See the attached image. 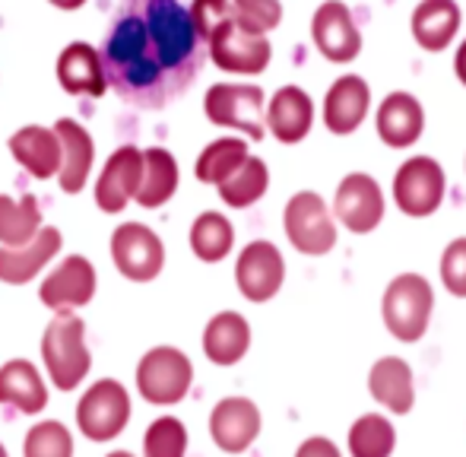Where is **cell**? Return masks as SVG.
Masks as SVG:
<instances>
[{
	"label": "cell",
	"mask_w": 466,
	"mask_h": 457,
	"mask_svg": "<svg viewBox=\"0 0 466 457\" xmlns=\"http://www.w3.org/2000/svg\"><path fill=\"white\" fill-rule=\"evenodd\" d=\"M105 83L137 108H166L207 57L181 0H124L102 38Z\"/></svg>",
	"instance_id": "obj_1"
},
{
	"label": "cell",
	"mask_w": 466,
	"mask_h": 457,
	"mask_svg": "<svg viewBox=\"0 0 466 457\" xmlns=\"http://www.w3.org/2000/svg\"><path fill=\"white\" fill-rule=\"evenodd\" d=\"M42 362L57 391H74L93 369L86 346V324L76 311H55L42 334Z\"/></svg>",
	"instance_id": "obj_2"
},
{
	"label": "cell",
	"mask_w": 466,
	"mask_h": 457,
	"mask_svg": "<svg viewBox=\"0 0 466 457\" xmlns=\"http://www.w3.org/2000/svg\"><path fill=\"white\" fill-rule=\"evenodd\" d=\"M431 311H435V289L422 273H400L387 283L380 299L384 328L393 340L419 343L429 334Z\"/></svg>",
	"instance_id": "obj_3"
},
{
	"label": "cell",
	"mask_w": 466,
	"mask_h": 457,
	"mask_svg": "<svg viewBox=\"0 0 466 457\" xmlns=\"http://www.w3.org/2000/svg\"><path fill=\"white\" fill-rule=\"evenodd\" d=\"M267 93L258 83H213L203 99V115L216 127H228L248 140L267 137Z\"/></svg>",
	"instance_id": "obj_4"
},
{
	"label": "cell",
	"mask_w": 466,
	"mask_h": 457,
	"mask_svg": "<svg viewBox=\"0 0 466 457\" xmlns=\"http://www.w3.org/2000/svg\"><path fill=\"white\" fill-rule=\"evenodd\" d=\"M393 204L412 219L435 217L448 198V175L435 156H410L393 172Z\"/></svg>",
	"instance_id": "obj_5"
},
{
	"label": "cell",
	"mask_w": 466,
	"mask_h": 457,
	"mask_svg": "<svg viewBox=\"0 0 466 457\" xmlns=\"http://www.w3.org/2000/svg\"><path fill=\"white\" fill-rule=\"evenodd\" d=\"M282 228L289 245L305 258H324L337 248V219L318 191H299L282 210Z\"/></svg>",
	"instance_id": "obj_6"
},
{
	"label": "cell",
	"mask_w": 466,
	"mask_h": 457,
	"mask_svg": "<svg viewBox=\"0 0 466 457\" xmlns=\"http://www.w3.org/2000/svg\"><path fill=\"white\" fill-rule=\"evenodd\" d=\"M207 55L222 74L235 76H258L270 67L273 45L267 36L248 32L245 25L235 23V16L222 19L207 38Z\"/></svg>",
	"instance_id": "obj_7"
},
{
	"label": "cell",
	"mask_w": 466,
	"mask_h": 457,
	"mask_svg": "<svg viewBox=\"0 0 466 457\" xmlns=\"http://www.w3.org/2000/svg\"><path fill=\"white\" fill-rule=\"evenodd\" d=\"M134 407H130V391L117 378H102L83 391L76 403V426L89 442H111L127 429Z\"/></svg>",
	"instance_id": "obj_8"
},
{
	"label": "cell",
	"mask_w": 466,
	"mask_h": 457,
	"mask_svg": "<svg viewBox=\"0 0 466 457\" xmlns=\"http://www.w3.org/2000/svg\"><path fill=\"white\" fill-rule=\"evenodd\" d=\"M194 384V365L175 346H153L137 365V391L147 403L175 407L187 397Z\"/></svg>",
	"instance_id": "obj_9"
},
{
	"label": "cell",
	"mask_w": 466,
	"mask_h": 457,
	"mask_svg": "<svg viewBox=\"0 0 466 457\" xmlns=\"http://www.w3.org/2000/svg\"><path fill=\"white\" fill-rule=\"evenodd\" d=\"M111 260L130 283H149L166 267V245L143 223H124L111 232Z\"/></svg>",
	"instance_id": "obj_10"
},
{
	"label": "cell",
	"mask_w": 466,
	"mask_h": 457,
	"mask_svg": "<svg viewBox=\"0 0 466 457\" xmlns=\"http://www.w3.org/2000/svg\"><path fill=\"white\" fill-rule=\"evenodd\" d=\"M311 42L330 64H352L362 55V29L346 0H324L311 16Z\"/></svg>",
	"instance_id": "obj_11"
},
{
	"label": "cell",
	"mask_w": 466,
	"mask_h": 457,
	"mask_svg": "<svg viewBox=\"0 0 466 457\" xmlns=\"http://www.w3.org/2000/svg\"><path fill=\"white\" fill-rule=\"evenodd\" d=\"M384 191L369 172H350L333 194V219L352 235H369L384 223Z\"/></svg>",
	"instance_id": "obj_12"
},
{
	"label": "cell",
	"mask_w": 466,
	"mask_h": 457,
	"mask_svg": "<svg viewBox=\"0 0 466 457\" xmlns=\"http://www.w3.org/2000/svg\"><path fill=\"white\" fill-rule=\"evenodd\" d=\"M282 279H286V260L273 241L258 239L241 248L238 260H235V286L248 302H270L282 289Z\"/></svg>",
	"instance_id": "obj_13"
},
{
	"label": "cell",
	"mask_w": 466,
	"mask_h": 457,
	"mask_svg": "<svg viewBox=\"0 0 466 457\" xmlns=\"http://www.w3.org/2000/svg\"><path fill=\"white\" fill-rule=\"evenodd\" d=\"M96 267L83 254H67L55 264V270L42 279L38 286V299L45 309L51 311H74L83 309L96 299Z\"/></svg>",
	"instance_id": "obj_14"
},
{
	"label": "cell",
	"mask_w": 466,
	"mask_h": 457,
	"mask_svg": "<svg viewBox=\"0 0 466 457\" xmlns=\"http://www.w3.org/2000/svg\"><path fill=\"white\" fill-rule=\"evenodd\" d=\"M374 130L390 149H412L425 134V106L406 89H393L374 108Z\"/></svg>",
	"instance_id": "obj_15"
},
{
	"label": "cell",
	"mask_w": 466,
	"mask_h": 457,
	"mask_svg": "<svg viewBox=\"0 0 466 457\" xmlns=\"http://www.w3.org/2000/svg\"><path fill=\"white\" fill-rule=\"evenodd\" d=\"M324 127L330 130L333 137H350L356 134L365 124V117L371 115V86L365 76L359 74H346L337 76L330 83L324 96Z\"/></svg>",
	"instance_id": "obj_16"
},
{
	"label": "cell",
	"mask_w": 466,
	"mask_h": 457,
	"mask_svg": "<svg viewBox=\"0 0 466 457\" xmlns=\"http://www.w3.org/2000/svg\"><path fill=\"white\" fill-rule=\"evenodd\" d=\"M209 435L226 454H241L260 435V410L248 397H222L209 413Z\"/></svg>",
	"instance_id": "obj_17"
},
{
	"label": "cell",
	"mask_w": 466,
	"mask_h": 457,
	"mask_svg": "<svg viewBox=\"0 0 466 457\" xmlns=\"http://www.w3.org/2000/svg\"><path fill=\"white\" fill-rule=\"evenodd\" d=\"M314 117H318V112H314V99L308 96V89L289 83V86H279L270 96L264 124H267V134H273V140L295 147V143H301L311 134Z\"/></svg>",
	"instance_id": "obj_18"
},
{
	"label": "cell",
	"mask_w": 466,
	"mask_h": 457,
	"mask_svg": "<svg viewBox=\"0 0 466 457\" xmlns=\"http://www.w3.org/2000/svg\"><path fill=\"white\" fill-rule=\"evenodd\" d=\"M143 172V149L117 147L96 178V204L102 213H121L134 200Z\"/></svg>",
	"instance_id": "obj_19"
},
{
	"label": "cell",
	"mask_w": 466,
	"mask_h": 457,
	"mask_svg": "<svg viewBox=\"0 0 466 457\" xmlns=\"http://www.w3.org/2000/svg\"><path fill=\"white\" fill-rule=\"evenodd\" d=\"M463 25V10L457 0H419L412 6L410 32L412 42L429 55H441L454 45Z\"/></svg>",
	"instance_id": "obj_20"
},
{
	"label": "cell",
	"mask_w": 466,
	"mask_h": 457,
	"mask_svg": "<svg viewBox=\"0 0 466 457\" xmlns=\"http://www.w3.org/2000/svg\"><path fill=\"white\" fill-rule=\"evenodd\" d=\"M61 245H64L61 228L42 226L35 232V239L25 241V245L0 248V283L23 286L29 279H35L55 260V254H61Z\"/></svg>",
	"instance_id": "obj_21"
},
{
	"label": "cell",
	"mask_w": 466,
	"mask_h": 457,
	"mask_svg": "<svg viewBox=\"0 0 466 457\" xmlns=\"http://www.w3.org/2000/svg\"><path fill=\"white\" fill-rule=\"evenodd\" d=\"M55 134L61 140V172H57V185L64 194H80L89 181L96 159V143L93 134L74 117H61L55 124Z\"/></svg>",
	"instance_id": "obj_22"
},
{
	"label": "cell",
	"mask_w": 466,
	"mask_h": 457,
	"mask_svg": "<svg viewBox=\"0 0 466 457\" xmlns=\"http://www.w3.org/2000/svg\"><path fill=\"white\" fill-rule=\"evenodd\" d=\"M10 156L38 181L57 178L61 172V140L55 127L45 124H25L10 137Z\"/></svg>",
	"instance_id": "obj_23"
},
{
	"label": "cell",
	"mask_w": 466,
	"mask_h": 457,
	"mask_svg": "<svg viewBox=\"0 0 466 457\" xmlns=\"http://www.w3.org/2000/svg\"><path fill=\"white\" fill-rule=\"evenodd\" d=\"M57 83H61L64 93L70 96H89L98 99L105 96V67L102 55H98L96 45L89 42H70L67 48L57 55Z\"/></svg>",
	"instance_id": "obj_24"
},
{
	"label": "cell",
	"mask_w": 466,
	"mask_h": 457,
	"mask_svg": "<svg viewBox=\"0 0 466 457\" xmlns=\"http://www.w3.org/2000/svg\"><path fill=\"white\" fill-rule=\"evenodd\" d=\"M369 391L380 407L406 416L416 403V378H412L410 362L400 356H380L369 371Z\"/></svg>",
	"instance_id": "obj_25"
},
{
	"label": "cell",
	"mask_w": 466,
	"mask_h": 457,
	"mask_svg": "<svg viewBox=\"0 0 466 457\" xmlns=\"http://www.w3.org/2000/svg\"><path fill=\"white\" fill-rule=\"evenodd\" d=\"M251 350V324L238 311H219L203 328V352L213 365H238Z\"/></svg>",
	"instance_id": "obj_26"
},
{
	"label": "cell",
	"mask_w": 466,
	"mask_h": 457,
	"mask_svg": "<svg viewBox=\"0 0 466 457\" xmlns=\"http://www.w3.org/2000/svg\"><path fill=\"white\" fill-rule=\"evenodd\" d=\"M0 403L16 407L19 413H42L48 407L45 378L29 359H10L0 365Z\"/></svg>",
	"instance_id": "obj_27"
},
{
	"label": "cell",
	"mask_w": 466,
	"mask_h": 457,
	"mask_svg": "<svg viewBox=\"0 0 466 457\" xmlns=\"http://www.w3.org/2000/svg\"><path fill=\"white\" fill-rule=\"evenodd\" d=\"M178 181H181L178 159L168 149L162 147L143 149V172L134 194V204L147 207V210H159V207H166L175 198Z\"/></svg>",
	"instance_id": "obj_28"
},
{
	"label": "cell",
	"mask_w": 466,
	"mask_h": 457,
	"mask_svg": "<svg viewBox=\"0 0 466 457\" xmlns=\"http://www.w3.org/2000/svg\"><path fill=\"white\" fill-rule=\"evenodd\" d=\"M222 204L235 207V210H245V207H254L267 191H270V166H267L260 156H248L226 181L216 185Z\"/></svg>",
	"instance_id": "obj_29"
},
{
	"label": "cell",
	"mask_w": 466,
	"mask_h": 457,
	"mask_svg": "<svg viewBox=\"0 0 466 457\" xmlns=\"http://www.w3.org/2000/svg\"><path fill=\"white\" fill-rule=\"evenodd\" d=\"M235 248V228L228 223L226 213L207 210L194 219L190 226V251L203 260V264H219L232 254Z\"/></svg>",
	"instance_id": "obj_30"
},
{
	"label": "cell",
	"mask_w": 466,
	"mask_h": 457,
	"mask_svg": "<svg viewBox=\"0 0 466 457\" xmlns=\"http://www.w3.org/2000/svg\"><path fill=\"white\" fill-rule=\"evenodd\" d=\"M42 228V207L32 194L10 198L0 194V248H19Z\"/></svg>",
	"instance_id": "obj_31"
},
{
	"label": "cell",
	"mask_w": 466,
	"mask_h": 457,
	"mask_svg": "<svg viewBox=\"0 0 466 457\" xmlns=\"http://www.w3.org/2000/svg\"><path fill=\"white\" fill-rule=\"evenodd\" d=\"M248 156L251 153H248L245 137H235V134L219 137V140L207 143V147L200 149L194 175H197V181H203V185H219V181H226L228 175H232L235 168L248 159Z\"/></svg>",
	"instance_id": "obj_32"
},
{
	"label": "cell",
	"mask_w": 466,
	"mask_h": 457,
	"mask_svg": "<svg viewBox=\"0 0 466 457\" xmlns=\"http://www.w3.org/2000/svg\"><path fill=\"white\" fill-rule=\"evenodd\" d=\"M397 448L393 422L380 413H365L350 429V454L352 457H390Z\"/></svg>",
	"instance_id": "obj_33"
},
{
	"label": "cell",
	"mask_w": 466,
	"mask_h": 457,
	"mask_svg": "<svg viewBox=\"0 0 466 457\" xmlns=\"http://www.w3.org/2000/svg\"><path fill=\"white\" fill-rule=\"evenodd\" d=\"M187 454V426L175 416H159L149 422L143 435V457H185Z\"/></svg>",
	"instance_id": "obj_34"
},
{
	"label": "cell",
	"mask_w": 466,
	"mask_h": 457,
	"mask_svg": "<svg viewBox=\"0 0 466 457\" xmlns=\"http://www.w3.org/2000/svg\"><path fill=\"white\" fill-rule=\"evenodd\" d=\"M23 457H74V435L64 422L45 420L29 429L23 442Z\"/></svg>",
	"instance_id": "obj_35"
},
{
	"label": "cell",
	"mask_w": 466,
	"mask_h": 457,
	"mask_svg": "<svg viewBox=\"0 0 466 457\" xmlns=\"http://www.w3.org/2000/svg\"><path fill=\"white\" fill-rule=\"evenodd\" d=\"M232 16L248 32L270 36L282 23V0H232Z\"/></svg>",
	"instance_id": "obj_36"
},
{
	"label": "cell",
	"mask_w": 466,
	"mask_h": 457,
	"mask_svg": "<svg viewBox=\"0 0 466 457\" xmlns=\"http://www.w3.org/2000/svg\"><path fill=\"white\" fill-rule=\"evenodd\" d=\"M438 273H441V283H444V289H448L451 296L466 299V235L454 239L441 251Z\"/></svg>",
	"instance_id": "obj_37"
},
{
	"label": "cell",
	"mask_w": 466,
	"mask_h": 457,
	"mask_svg": "<svg viewBox=\"0 0 466 457\" xmlns=\"http://www.w3.org/2000/svg\"><path fill=\"white\" fill-rule=\"evenodd\" d=\"M187 16H190V23H194L197 36H200V42L207 45L209 32H213L222 19L232 16V0H190Z\"/></svg>",
	"instance_id": "obj_38"
},
{
	"label": "cell",
	"mask_w": 466,
	"mask_h": 457,
	"mask_svg": "<svg viewBox=\"0 0 466 457\" xmlns=\"http://www.w3.org/2000/svg\"><path fill=\"white\" fill-rule=\"evenodd\" d=\"M295 457H343V454H339V448L333 445L330 439H320V435H314V439L301 442Z\"/></svg>",
	"instance_id": "obj_39"
},
{
	"label": "cell",
	"mask_w": 466,
	"mask_h": 457,
	"mask_svg": "<svg viewBox=\"0 0 466 457\" xmlns=\"http://www.w3.org/2000/svg\"><path fill=\"white\" fill-rule=\"evenodd\" d=\"M454 76L461 80V86L466 89V38L457 45V51H454Z\"/></svg>",
	"instance_id": "obj_40"
},
{
	"label": "cell",
	"mask_w": 466,
	"mask_h": 457,
	"mask_svg": "<svg viewBox=\"0 0 466 457\" xmlns=\"http://www.w3.org/2000/svg\"><path fill=\"white\" fill-rule=\"evenodd\" d=\"M51 6H57V10H80L86 0H48Z\"/></svg>",
	"instance_id": "obj_41"
},
{
	"label": "cell",
	"mask_w": 466,
	"mask_h": 457,
	"mask_svg": "<svg viewBox=\"0 0 466 457\" xmlns=\"http://www.w3.org/2000/svg\"><path fill=\"white\" fill-rule=\"evenodd\" d=\"M108 457H134V454H130V452H111Z\"/></svg>",
	"instance_id": "obj_42"
},
{
	"label": "cell",
	"mask_w": 466,
	"mask_h": 457,
	"mask_svg": "<svg viewBox=\"0 0 466 457\" xmlns=\"http://www.w3.org/2000/svg\"><path fill=\"white\" fill-rule=\"evenodd\" d=\"M0 457H10V454H6V448H4V445H0Z\"/></svg>",
	"instance_id": "obj_43"
}]
</instances>
